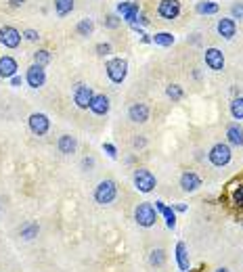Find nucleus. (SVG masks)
Listing matches in <instances>:
<instances>
[{
    "instance_id": "1",
    "label": "nucleus",
    "mask_w": 243,
    "mask_h": 272,
    "mask_svg": "<svg viewBox=\"0 0 243 272\" xmlns=\"http://www.w3.org/2000/svg\"><path fill=\"white\" fill-rule=\"evenodd\" d=\"M157 209L153 203H149V201H143V203H138L136 209H134V222L138 226H143V228H151V226H155V222H157Z\"/></svg>"
},
{
    "instance_id": "2",
    "label": "nucleus",
    "mask_w": 243,
    "mask_h": 272,
    "mask_svg": "<svg viewBox=\"0 0 243 272\" xmlns=\"http://www.w3.org/2000/svg\"><path fill=\"white\" fill-rule=\"evenodd\" d=\"M117 197V186L113 180H101L94 188V201L99 205H109L113 203V199Z\"/></svg>"
},
{
    "instance_id": "3",
    "label": "nucleus",
    "mask_w": 243,
    "mask_h": 272,
    "mask_svg": "<svg viewBox=\"0 0 243 272\" xmlns=\"http://www.w3.org/2000/svg\"><path fill=\"white\" fill-rule=\"evenodd\" d=\"M132 180H134L136 191H141V193H151V191H153V188L157 186L155 176L147 170V167H136Z\"/></svg>"
},
{
    "instance_id": "4",
    "label": "nucleus",
    "mask_w": 243,
    "mask_h": 272,
    "mask_svg": "<svg viewBox=\"0 0 243 272\" xmlns=\"http://www.w3.org/2000/svg\"><path fill=\"white\" fill-rule=\"evenodd\" d=\"M105 69H107V75H109L111 82L122 84L124 80H126V73H128V63L124 59H111V61H107Z\"/></svg>"
},
{
    "instance_id": "5",
    "label": "nucleus",
    "mask_w": 243,
    "mask_h": 272,
    "mask_svg": "<svg viewBox=\"0 0 243 272\" xmlns=\"http://www.w3.org/2000/svg\"><path fill=\"white\" fill-rule=\"evenodd\" d=\"M207 157H210V162L212 165H216V167H222V165H226L228 162H231V157H233V153H231V146L224 145V143H218V145H214L210 153H207Z\"/></svg>"
},
{
    "instance_id": "6",
    "label": "nucleus",
    "mask_w": 243,
    "mask_h": 272,
    "mask_svg": "<svg viewBox=\"0 0 243 272\" xmlns=\"http://www.w3.org/2000/svg\"><path fill=\"white\" fill-rule=\"evenodd\" d=\"M94 99V92H93V88L86 86V84H78L74 90V103L78 105L80 109H88L90 107V103H93Z\"/></svg>"
},
{
    "instance_id": "7",
    "label": "nucleus",
    "mask_w": 243,
    "mask_h": 272,
    "mask_svg": "<svg viewBox=\"0 0 243 272\" xmlns=\"http://www.w3.org/2000/svg\"><path fill=\"white\" fill-rule=\"evenodd\" d=\"M27 124H30V130L34 132V134L42 136L48 132V128H51V120L44 115V113H32L30 120H27Z\"/></svg>"
},
{
    "instance_id": "8",
    "label": "nucleus",
    "mask_w": 243,
    "mask_h": 272,
    "mask_svg": "<svg viewBox=\"0 0 243 272\" xmlns=\"http://www.w3.org/2000/svg\"><path fill=\"white\" fill-rule=\"evenodd\" d=\"M25 80L27 84H30L32 88H40V86H44V82H46V73H44V67H40V65H34L27 69V73H25Z\"/></svg>"
},
{
    "instance_id": "9",
    "label": "nucleus",
    "mask_w": 243,
    "mask_h": 272,
    "mask_svg": "<svg viewBox=\"0 0 243 272\" xmlns=\"http://www.w3.org/2000/svg\"><path fill=\"white\" fill-rule=\"evenodd\" d=\"M206 65L212 69V72H222L224 69V54H222L218 48H207L206 51Z\"/></svg>"
},
{
    "instance_id": "10",
    "label": "nucleus",
    "mask_w": 243,
    "mask_h": 272,
    "mask_svg": "<svg viewBox=\"0 0 243 272\" xmlns=\"http://www.w3.org/2000/svg\"><path fill=\"white\" fill-rule=\"evenodd\" d=\"M157 13L162 15L164 19H176L178 13H180V2L178 0H162L157 6Z\"/></svg>"
},
{
    "instance_id": "11",
    "label": "nucleus",
    "mask_w": 243,
    "mask_h": 272,
    "mask_svg": "<svg viewBox=\"0 0 243 272\" xmlns=\"http://www.w3.org/2000/svg\"><path fill=\"white\" fill-rule=\"evenodd\" d=\"M0 42L6 46V48H17L19 42H21V34H19L15 27H2L0 30Z\"/></svg>"
},
{
    "instance_id": "12",
    "label": "nucleus",
    "mask_w": 243,
    "mask_h": 272,
    "mask_svg": "<svg viewBox=\"0 0 243 272\" xmlns=\"http://www.w3.org/2000/svg\"><path fill=\"white\" fill-rule=\"evenodd\" d=\"M128 117H130V122H134V124H145L149 120V107L145 103H134L132 107L128 109Z\"/></svg>"
},
{
    "instance_id": "13",
    "label": "nucleus",
    "mask_w": 243,
    "mask_h": 272,
    "mask_svg": "<svg viewBox=\"0 0 243 272\" xmlns=\"http://www.w3.org/2000/svg\"><path fill=\"white\" fill-rule=\"evenodd\" d=\"M180 186H183L185 193H195L201 186V178L195 172H185L183 176H180Z\"/></svg>"
},
{
    "instance_id": "14",
    "label": "nucleus",
    "mask_w": 243,
    "mask_h": 272,
    "mask_svg": "<svg viewBox=\"0 0 243 272\" xmlns=\"http://www.w3.org/2000/svg\"><path fill=\"white\" fill-rule=\"evenodd\" d=\"M109 99L105 94H94V99H93V103H90V111H93L94 115H107L109 113Z\"/></svg>"
},
{
    "instance_id": "15",
    "label": "nucleus",
    "mask_w": 243,
    "mask_h": 272,
    "mask_svg": "<svg viewBox=\"0 0 243 272\" xmlns=\"http://www.w3.org/2000/svg\"><path fill=\"white\" fill-rule=\"evenodd\" d=\"M176 264H178V268L187 272V270H191V260H189V249H187V245L183 241H178L176 243Z\"/></svg>"
},
{
    "instance_id": "16",
    "label": "nucleus",
    "mask_w": 243,
    "mask_h": 272,
    "mask_svg": "<svg viewBox=\"0 0 243 272\" xmlns=\"http://www.w3.org/2000/svg\"><path fill=\"white\" fill-rule=\"evenodd\" d=\"M57 146L63 155H72V153H75V149H78V141H75V136H72V134H63L59 138Z\"/></svg>"
},
{
    "instance_id": "17",
    "label": "nucleus",
    "mask_w": 243,
    "mask_h": 272,
    "mask_svg": "<svg viewBox=\"0 0 243 272\" xmlns=\"http://www.w3.org/2000/svg\"><path fill=\"white\" fill-rule=\"evenodd\" d=\"M17 73V61L13 57H2L0 59V78H13Z\"/></svg>"
},
{
    "instance_id": "18",
    "label": "nucleus",
    "mask_w": 243,
    "mask_h": 272,
    "mask_svg": "<svg viewBox=\"0 0 243 272\" xmlns=\"http://www.w3.org/2000/svg\"><path fill=\"white\" fill-rule=\"evenodd\" d=\"M226 138H228V143H231V145L243 146V128L239 124H231L226 128Z\"/></svg>"
},
{
    "instance_id": "19",
    "label": "nucleus",
    "mask_w": 243,
    "mask_h": 272,
    "mask_svg": "<svg viewBox=\"0 0 243 272\" xmlns=\"http://www.w3.org/2000/svg\"><path fill=\"white\" fill-rule=\"evenodd\" d=\"M40 233V226H38V222H25V224L19 228V236H21L23 241H32V239H36Z\"/></svg>"
},
{
    "instance_id": "20",
    "label": "nucleus",
    "mask_w": 243,
    "mask_h": 272,
    "mask_svg": "<svg viewBox=\"0 0 243 272\" xmlns=\"http://www.w3.org/2000/svg\"><path fill=\"white\" fill-rule=\"evenodd\" d=\"M218 34L222 38L231 40L235 36V21L233 19H220L218 21Z\"/></svg>"
},
{
    "instance_id": "21",
    "label": "nucleus",
    "mask_w": 243,
    "mask_h": 272,
    "mask_svg": "<svg viewBox=\"0 0 243 272\" xmlns=\"http://www.w3.org/2000/svg\"><path fill=\"white\" fill-rule=\"evenodd\" d=\"M149 264L151 266H155V268H162L166 264V251L164 249H153L149 254Z\"/></svg>"
},
{
    "instance_id": "22",
    "label": "nucleus",
    "mask_w": 243,
    "mask_h": 272,
    "mask_svg": "<svg viewBox=\"0 0 243 272\" xmlns=\"http://www.w3.org/2000/svg\"><path fill=\"white\" fill-rule=\"evenodd\" d=\"M55 9H57L59 17H65L74 9V0H55Z\"/></svg>"
},
{
    "instance_id": "23",
    "label": "nucleus",
    "mask_w": 243,
    "mask_h": 272,
    "mask_svg": "<svg viewBox=\"0 0 243 272\" xmlns=\"http://www.w3.org/2000/svg\"><path fill=\"white\" fill-rule=\"evenodd\" d=\"M162 216H164V220H166V226H168L170 230H174V228H176V212H174V207L166 205V209L162 212Z\"/></svg>"
},
{
    "instance_id": "24",
    "label": "nucleus",
    "mask_w": 243,
    "mask_h": 272,
    "mask_svg": "<svg viewBox=\"0 0 243 272\" xmlns=\"http://www.w3.org/2000/svg\"><path fill=\"white\" fill-rule=\"evenodd\" d=\"M231 115L235 120H243V96H237V99L231 101Z\"/></svg>"
},
{
    "instance_id": "25",
    "label": "nucleus",
    "mask_w": 243,
    "mask_h": 272,
    "mask_svg": "<svg viewBox=\"0 0 243 272\" xmlns=\"http://www.w3.org/2000/svg\"><path fill=\"white\" fill-rule=\"evenodd\" d=\"M153 42H155V44H159V46H172V44H174V36L168 34V32H159V34H155V36H153Z\"/></svg>"
},
{
    "instance_id": "26",
    "label": "nucleus",
    "mask_w": 243,
    "mask_h": 272,
    "mask_svg": "<svg viewBox=\"0 0 243 272\" xmlns=\"http://www.w3.org/2000/svg\"><path fill=\"white\" fill-rule=\"evenodd\" d=\"M166 94H168V99H172V101H180V99H183V88H180L178 86V84H170V86L168 88H166Z\"/></svg>"
},
{
    "instance_id": "27",
    "label": "nucleus",
    "mask_w": 243,
    "mask_h": 272,
    "mask_svg": "<svg viewBox=\"0 0 243 272\" xmlns=\"http://www.w3.org/2000/svg\"><path fill=\"white\" fill-rule=\"evenodd\" d=\"M197 13H201V15H214V13H218V4L216 2H199Z\"/></svg>"
},
{
    "instance_id": "28",
    "label": "nucleus",
    "mask_w": 243,
    "mask_h": 272,
    "mask_svg": "<svg viewBox=\"0 0 243 272\" xmlns=\"http://www.w3.org/2000/svg\"><path fill=\"white\" fill-rule=\"evenodd\" d=\"M34 61H36V65L40 67H44L51 63V53L48 51H38V53H34Z\"/></svg>"
},
{
    "instance_id": "29",
    "label": "nucleus",
    "mask_w": 243,
    "mask_h": 272,
    "mask_svg": "<svg viewBox=\"0 0 243 272\" xmlns=\"http://www.w3.org/2000/svg\"><path fill=\"white\" fill-rule=\"evenodd\" d=\"M136 17H138V4H136V2H132V4H130V9H128L126 13H124V19H126L128 23L132 25L134 21H136Z\"/></svg>"
},
{
    "instance_id": "30",
    "label": "nucleus",
    "mask_w": 243,
    "mask_h": 272,
    "mask_svg": "<svg viewBox=\"0 0 243 272\" xmlns=\"http://www.w3.org/2000/svg\"><path fill=\"white\" fill-rule=\"evenodd\" d=\"M93 30H94V23L90 19H84V21H80V23H78V32L82 34V36H88Z\"/></svg>"
},
{
    "instance_id": "31",
    "label": "nucleus",
    "mask_w": 243,
    "mask_h": 272,
    "mask_svg": "<svg viewBox=\"0 0 243 272\" xmlns=\"http://www.w3.org/2000/svg\"><path fill=\"white\" fill-rule=\"evenodd\" d=\"M233 203L237 205V207H243V184H239L233 191Z\"/></svg>"
},
{
    "instance_id": "32",
    "label": "nucleus",
    "mask_w": 243,
    "mask_h": 272,
    "mask_svg": "<svg viewBox=\"0 0 243 272\" xmlns=\"http://www.w3.org/2000/svg\"><path fill=\"white\" fill-rule=\"evenodd\" d=\"M103 151H105L111 159H115V157H117V149H115V146L111 145V143H103Z\"/></svg>"
},
{
    "instance_id": "33",
    "label": "nucleus",
    "mask_w": 243,
    "mask_h": 272,
    "mask_svg": "<svg viewBox=\"0 0 243 272\" xmlns=\"http://www.w3.org/2000/svg\"><path fill=\"white\" fill-rule=\"evenodd\" d=\"M231 13H233L235 19H243V4H233Z\"/></svg>"
},
{
    "instance_id": "34",
    "label": "nucleus",
    "mask_w": 243,
    "mask_h": 272,
    "mask_svg": "<svg viewBox=\"0 0 243 272\" xmlns=\"http://www.w3.org/2000/svg\"><path fill=\"white\" fill-rule=\"evenodd\" d=\"M96 53H99V54H109L111 53V46L107 44V42H105V44H99V46H96Z\"/></svg>"
},
{
    "instance_id": "35",
    "label": "nucleus",
    "mask_w": 243,
    "mask_h": 272,
    "mask_svg": "<svg viewBox=\"0 0 243 272\" xmlns=\"http://www.w3.org/2000/svg\"><path fill=\"white\" fill-rule=\"evenodd\" d=\"M25 38L34 42V40H38L40 36H38V32H36V30H27V32H25Z\"/></svg>"
},
{
    "instance_id": "36",
    "label": "nucleus",
    "mask_w": 243,
    "mask_h": 272,
    "mask_svg": "<svg viewBox=\"0 0 243 272\" xmlns=\"http://www.w3.org/2000/svg\"><path fill=\"white\" fill-rule=\"evenodd\" d=\"M130 4H132V2H120V4H117V13H122V15H124V13L130 9Z\"/></svg>"
},
{
    "instance_id": "37",
    "label": "nucleus",
    "mask_w": 243,
    "mask_h": 272,
    "mask_svg": "<svg viewBox=\"0 0 243 272\" xmlns=\"http://www.w3.org/2000/svg\"><path fill=\"white\" fill-rule=\"evenodd\" d=\"M117 23H120V21H117L115 15H109L107 17V27H117Z\"/></svg>"
},
{
    "instance_id": "38",
    "label": "nucleus",
    "mask_w": 243,
    "mask_h": 272,
    "mask_svg": "<svg viewBox=\"0 0 243 272\" xmlns=\"http://www.w3.org/2000/svg\"><path fill=\"white\" fill-rule=\"evenodd\" d=\"M132 145H134V146H145V138H143V136H136L134 141H132Z\"/></svg>"
},
{
    "instance_id": "39",
    "label": "nucleus",
    "mask_w": 243,
    "mask_h": 272,
    "mask_svg": "<svg viewBox=\"0 0 243 272\" xmlns=\"http://www.w3.org/2000/svg\"><path fill=\"white\" fill-rule=\"evenodd\" d=\"M93 163H94L93 157H84V162H82V165H84V167H93Z\"/></svg>"
},
{
    "instance_id": "40",
    "label": "nucleus",
    "mask_w": 243,
    "mask_h": 272,
    "mask_svg": "<svg viewBox=\"0 0 243 272\" xmlns=\"http://www.w3.org/2000/svg\"><path fill=\"white\" fill-rule=\"evenodd\" d=\"M172 207H174V212H187V209H189L185 203H176V205H172Z\"/></svg>"
},
{
    "instance_id": "41",
    "label": "nucleus",
    "mask_w": 243,
    "mask_h": 272,
    "mask_svg": "<svg viewBox=\"0 0 243 272\" xmlns=\"http://www.w3.org/2000/svg\"><path fill=\"white\" fill-rule=\"evenodd\" d=\"M155 209H157V214H162L164 209H166V205H164V201H155Z\"/></svg>"
},
{
    "instance_id": "42",
    "label": "nucleus",
    "mask_w": 243,
    "mask_h": 272,
    "mask_svg": "<svg viewBox=\"0 0 243 272\" xmlns=\"http://www.w3.org/2000/svg\"><path fill=\"white\" fill-rule=\"evenodd\" d=\"M11 84H13V86H21V78H19V75H13Z\"/></svg>"
},
{
    "instance_id": "43",
    "label": "nucleus",
    "mask_w": 243,
    "mask_h": 272,
    "mask_svg": "<svg viewBox=\"0 0 243 272\" xmlns=\"http://www.w3.org/2000/svg\"><path fill=\"white\" fill-rule=\"evenodd\" d=\"M23 2H25V0H11L13 6H19V4H23Z\"/></svg>"
},
{
    "instance_id": "44",
    "label": "nucleus",
    "mask_w": 243,
    "mask_h": 272,
    "mask_svg": "<svg viewBox=\"0 0 243 272\" xmlns=\"http://www.w3.org/2000/svg\"><path fill=\"white\" fill-rule=\"evenodd\" d=\"M214 272H231V270H228V268H224V266H222V268H216V270H214Z\"/></svg>"
},
{
    "instance_id": "45",
    "label": "nucleus",
    "mask_w": 243,
    "mask_h": 272,
    "mask_svg": "<svg viewBox=\"0 0 243 272\" xmlns=\"http://www.w3.org/2000/svg\"><path fill=\"white\" fill-rule=\"evenodd\" d=\"M0 209H2V207H0Z\"/></svg>"
}]
</instances>
